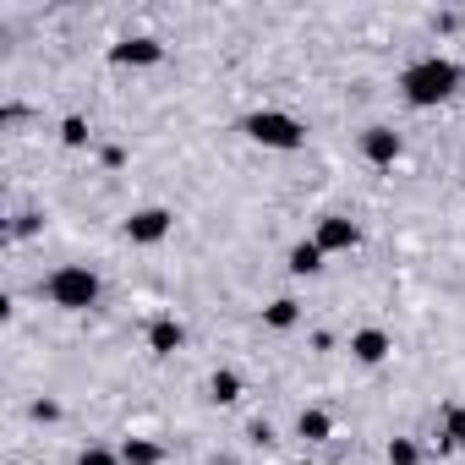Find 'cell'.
<instances>
[{
  "label": "cell",
  "mask_w": 465,
  "mask_h": 465,
  "mask_svg": "<svg viewBox=\"0 0 465 465\" xmlns=\"http://www.w3.org/2000/svg\"><path fill=\"white\" fill-rule=\"evenodd\" d=\"M454 88H460V66H454L449 55H421V61H411V66L400 72V94H405V104H416V110H432V104L454 99Z\"/></svg>",
  "instance_id": "obj_1"
},
{
  "label": "cell",
  "mask_w": 465,
  "mask_h": 465,
  "mask_svg": "<svg viewBox=\"0 0 465 465\" xmlns=\"http://www.w3.org/2000/svg\"><path fill=\"white\" fill-rule=\"evenodd\" d=\"M45 296H50V307H61V312H88V307L99 302V274H94L88 263H66V269H55V274L45 280Z\"/></svg>",
  "instance_id": "obj_2"
},
{
  "label": "cell",
  "mask_w": 465,
  "mask_h": 465,
  "mask_svg": "<svg viewBox=\"0 0 465 465\" xmlns=\"http://www.w3.org/2000/svg\"><path fill=\"white\" fill-rule=\"evenodd\" d=\"M242 132H247L258 148H280V153H296V148L307 143V126H302L296 115H285V110H252V115L242 121Z\"/></svg>",
  "instance_id": "obj_3"
},
{
  "label": "cell",
  "mask_w": 465,
  "mask_h": 465,
  "mask_svg": "<svg viewBox=\"0 0 465 465\" xmlns=\"http://www.w3.org/2000/svg\"><path fill=\"white\" fill-rule=\"evenodd\" d=\"M170 224H175L170 208H137V213L126 219V242H137V247H159V242L170 236Z\"/></svg>",
  "instance_id": "obj_4"
},
{
  "label": "cell",
  "mask_w": 465,
  "mask_h": 465,
  "mask_svg": "<svg viewBox=\"0 0 465 465\" xmlns=\"http://www.w3.org/2000/svg\"><path fill=\"white\" fill-rule=\"evenodd\" d=\"M312 242H318L323 252H351V247L361 242V230H356L345 213H323V219H318V230H312Z\"/></svg>",
  "instance_id": "obj_5"
},
{
  "label": "cell",
  "mask_w": 465,
  "mask_h": 465,
  "mask_svg": "<svg viewBox=\"0 0 465 465\" xmlns=\"http://www.w3.org/2000/svg\"><path fill=\"white\" fill-rule=\"evenodd\" d=\"M110 61H115V66H159V61H164V45L148 39V34H132V39H121V45L110 50Z\"/></svg>",
  "instance_id": "obj_6"
},
{
  "label": "cell",
  "mask_w": 465,
  "mask_h": 465,
  "mask_svg": "<svg viewBox=\"0 0 465 465\" xmlns=\"http://www.w3.org/2000/svg\"><path fill=\"white\" fill-rule=\"evenodd\" d=\"M361 159L367 164H394L400 159V132L394 126H367L361 132Z\"/></svg>",
  "instance_id": "obj_7"
},
{
  "label": "cell",
  "mask_w": 465,
  "mask_h": 465,
  "mask_svg": "<svg viewBox=\"0 0 465 465\" xmlns=\"http://www.w3.org/2000/svg\"><path fill=\"white\" fill-rule=\"evenodd\" d=\"M389 351H394V345H389V334H383V329H356V334H351V356H356L361 367H378Z\"/></svg>",
  "instance_id": "obj_8"
},
{
  "label": "cell",
  "mask_w": 465,
  "mask_h": 465,
  "mask_svg": "<svg viewBox=\"0 0 465 465\" xmlns=\"http://www.w3.org/2000/svg\"><path fill=\"white\" fill-rule=\"evenodd\" d=\"M181 340H186V329H181L175 318H153V323H148V351H153V356H175Z\"/></svg>",
  "instance_id": "obj_9"
},
{
  "label": "cell",
  "mask_w": 465,
  "mask_h": 465,
  "mask_svg": "<svg viewBox=\"0 0 465 465\" xmlns=\"http://www.w3.org/2000/svg\"><path fill=\"white\" fill-rule=\"evenodd\" d=\"M296 432H302V438H307V443H323V438H329V432H334V416H329V411H318V405H312V411H302V416H296Z\"/></svg>",
  "instance_id": "obj_10"
},
{
  "label": "cell",
  "mask_w": 465,
  "mask_h": 465,
  "mask_svg": "<svg viewBox=\"0 0 465 465\" xmlns=\"http://www.w3.org/2000/svg\"><path fill=\"white\" fill-rule=\"evenodd\" d=\"M159 460H164V449L153 438H126L121 443V465H159Z\"/></svg>",
  "instance_id": "obj_11"
},
{
  "label": "cell",
  "mask_w": 465,
  "mask_h": 465,
  "mask_svg": "<svg viewBox=\"0 0 465 465\" xmlns=\"http://www.w3.org/2000/svg\"><path fill=\"white\" fill-rule=\"evenodd\" d=\"M323 258H329V252H323L318 242H296V247H291V274H318Z\"/></svg>",
  "instance_id": "obj_12"
},
{
  "label": "cell",
  "mask_w": 465,
  "mask_h": 465,
  "mask_svg": "<svg viewBox=\"0 0 465 465\" xmlns=\"http://www.w3.org/2000/svg\"><path fill=\"white\" fill-rule=\"evenodd\" d=\"M438 443L465 454V405H449V411H443V438H438Z\"/></svg>",
  "instance_id": "obj_13"
},
{
  "label": "cell",
  "mask_w": 465,
  "mask_h": 465,
  "mask_svg": "<svg viewBox=\"0 0 465 465\" xmlns=\"http://www.w3.org/2000/svg\"><path fill=\"white\" fill-rule=\"evenodd\" d=\"M208 394H213L219 405H230V400H242V378L230 372V367H219V372L208 378Z\"/></svg>",
  "instance_id": "obj_14"
},
{
  "label": "cell",
  "mask_w": 465,
  "mask_h": 465,
  "mask_svg": "<svg viewBox=\"0 0 465 465\" xmlns=\"http://www.w3.org/2000/svg\"><path fill=\"white\" fill-rule=\"evenodd\" d=\"M263 318H269V329H296V318H302V312H296V302H291V296H280Z\"/></svg>",
  "instance_id": "obj_15"
},
{
  "label": "cell",
  "mask_w": 465,
  "mask_h": 465,
  "mask_svg": "<svg viewBox=\"0 0 465 465\" xmlns=\"http://www.w3.org/2000/svg\"><path fill=\"white\" fill-rule=\"evenodd\" d=\"M389 465H421V449L411 438H389Z\"/></svg>",
  "instance_id": "obj_16"
},
{
  "label": "cell",
  "mask_w": 465,
  "mask_h": 465,
  "mask_svg": "<svg viewBox=\"0 0 465 465\" xmlns=\"http://www.w3.org/2000/svg\"><path fill=\"white\" fill-rule=\"evenodd\" d=\"M61 143H66V148H83V143H88V121H83V115H66V121H61Z\"/></svg>",
  "instance_id": "obj_17"
},
{
  "label": "cell",
  "mask_w": 465,
  "mask_h": 465,
  "mask_svg": "<svg viewBox=\"0 0 465 465\" xmlns=\"http://www.w3.org/2000/svg\"><path fill=\"white\" fill-rule=\"evenodd\" d=\"M77 465H121V449H99V443H94V449L77 454Z\"/></svg>",
  "instance_id": "obj_18"
},
{
  "label": "cell",
  "mask_w": 465,
  "mask_h": 465,
  "mask_svg": "<svg viewBox=\"0 0 465 465\" xmlns=\"http://www.w3.org/2000/svg\"><path fill=\"white\" fill-rule=\"evenodd\" d=\"M252 443H263V449H269V443H274V427H269V421H252Z\"/></svg>",
  "instance_id": "obj_19"
},
{
  "label": "cell",
  "mask_w": 465,
  "mask_h": 465,
  "mask_svg": "<svg viewBox=\"0 0 465 465\" xmlns=\"http://www.w3.org/2000/svg\"><path fill=\"white\" fill-rule=\"evenodd\" d=\"M34 416H39V421H55V416H61V405H50V400H39V405H34Z\"/></svg>",
  "instance_id": "obj_20"
},
{
  "label": "cell",
  "mask_w": 465,
  "mask_h": 465,
  "mask_svg": "<svg viewBox=\"0 0 465 465\" xmlns=\"http://www.w3.org/2000/svg\"><path fill=\"white\" fill-rule=\"evenodd\" d=\"M291 465H312V460H291Z\"/></svg>",
  "instance_id": "obj_21"
}]
</instances>
